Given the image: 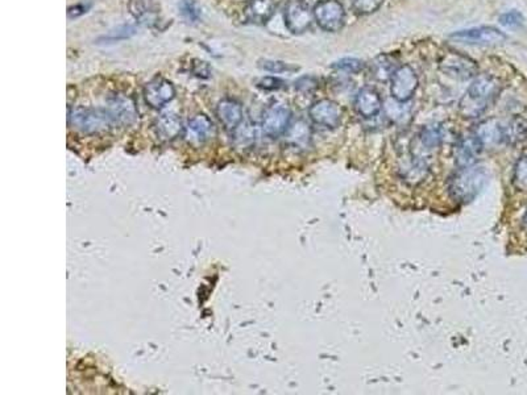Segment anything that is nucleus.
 <instances>
[{"instance_id":"f257e3e1","label":"nucleus","mask_w":527,"mask_h":395,"mask_svg":"<svg viewBox=\"0 0 527 395\" xmlns=\"http://www.w3.org/2000/svg\"><path fill=\"white\" fill-rule=\"evenodd\" d=\"M500 90L501 84L497 78L488 74L477 76L460 101V114L466 119L480 116L493 103Z\"/></svg>"},{"instance_id":"f03ea898","label":"nucleus","mask_w":527,"mask_h":395,"mask_svg":"<svg viewBox=\"0 0 527 395\" xmlns=\"http://www.w3.org/2000/svg\"><path fill=\"white\" fill-rule=\"evenodd\" d=\"M488 182V174L481 166L459 168L448 178V193L453 201L469 203L476 198Z\"/></svg>"},{"instance_id":"7ed1b4c3","label":"nucleus","mask_w":527,"mask_h":395,"mask_svg":"<svg viewBox=\"0 0 527 395\" xmlns=\"http://www.w3.org/2000/svg\"><path fill=\"white\" fill-rule=\"evenodd\" d=\"M69 123L84 134H99L107 131L112 124L106 109H85L78 107L69 112Z\"/></svg>"},{"instance_id":"20e7f679","label":"nucleus","mask_w":527,"mask_h":395,"mask_svg":"<svg viewBox=\"0 0 527 395\" xmlns=\"http://www.w3.org/2000/svg\"><path fill=\"white\" fill-rule=\"evenodd\" d=\"M315 21L327 32H339L346 21V11L338 0H322L315 4Z\"/></svg>"},{"instance_id":"39448f33","label":"nucleus","mask_w":527,"mask_h":395,"mask_svg":"<svg viewBox=\"0 0 527 395\" xmlns=\"http://www.w3.org/2000/svg\"><path fill=\"white\" fill-rule=\"evenodd\" d=\"M391 96L398 103L410 101L417 91L419 84L416 70L408 65H402L397 69L391 76Z\"/></svg>"},{"instance_id":"423d86ee","label":"nucleus","mask_w":527,"mask_h":395,"mask_svg":"<svg viewBox=\"0 0 527 395\" xmlns=\"http://www.w3.org/2000/svg\"><path fill=\"white\" fill-rule=\"evenodd\" d=\"M439 69L444 74L459 81H468L478 74L476 62L460 53H447L443 56L439 62Z\"/></svg>"},{"instance_id":"0eeeda50","label":"nucleus","mask_w":527,"mask_h":395,"mask_svg":"<svg viewBox=\"0 0 527 395\" xmlns=\"http://www.w3.org/2000/svg\"><path fill=\"white\" fill-rule=\"evenodd\" d=\"M448 39L453 42L467 45H497L506 40V34L493 26H478L453 32Z\"/></svg>"},{"instance_id":"6e6552de","label":"nucleus","mask_w":527,"mask_h":395,"mask_svg":"<svg viewBox=\"0 0 527 395\" xmlns=\"http://www.w3.org/2000/svg\"><path fill=\"white\" fill-rule=\"evenodd\" d=\"M314 14L305 0H289L285 9V23L291 34H303L311 26Z\"/></svg>"},{"instance_id":"1a4fd4ad","label":"nucleus","mask_w":527,"mask_h":395,"mask_svg":"<svg viewBox=\"0 0 527 395\" xmlns=\"http://www.w3.org/2000/svg\"><path fill=\"white\" fill-rule=\"evenodd\" d=\"M308 116L316 126H324L327 129H333L341 126V107L336 101L330 99H322L315 101L308 109Z\"/></svg>"},{"instance_id":"9d476101","label":"nucleus","mask_w":527,"mask_h":395,"mask_svg":"<svg viewBox=\"0 0 527 395\" xmlns=\"http://www.w3.org/2000/svg\"><path fill=\"white\" fill-rule=\"evenodd\" d=\"M290 119H291V112L288 107H283V106L269 107L265 111L263 121H261L264 135L271 139H277L283 135L289 129Z\"/></svg>"},{"instance_id":"9b49d317","label":"nucleus","mask_w":527,"mask_h":395,"mask_svg":"<svg viewBox=\"0 0 527 395\" xmlns=\"http://www.w3.org/2000/svg\"><path fill=\"white\" fill-rule=\"evenodd\" d=\"M176 96V89L171 81L165 78H154L144 87L145 103L151 109H160L165 107Z\"/></svg>"},{"instance_id":"f8f14e48","label":"nucleus","mask_w":527,"mask_h":395,"mask_svg":"<svg viewBox=\"0 0 527 395\" xmlns=\"http://www.w3.org/2000/svg\"><path fill=\"white\" fill-rule=\"evenodd\" d=\"M107 112L110 115L114 126H129L137 118V109L135 103L129 98L118 96L114 98L107 106Z\"/></svg>"},{"instance_id":"ddd939ff","label":"nucleus","mask_w":527,"mask_h":395,"mask_svg":"<svg viewBox=\"0 0 527 395\" xmlns=\"http://www.w3.org/2000/svg\"><path fill=\"white\" fill-rule=\"evenodd\" d=\"M483 146L477 140L476 136H464L461 137L455 146V162L459 168H468L476 165Z\"/></svg>"},{"instance_id":"4468645a","label":"nucleus","mask_w":527,"mask_h":395,"mask_svg":"<svg viewBox=\"0 0 527 395\" xmlns=\"http://www.w3.org/2000/svg\"><path fill=\"white\" fill-rule=\"evenodd\" d=\"M216 116L219 119L221 126L227 131H236L240 123L243 121V109L241 104L235 99H221L216 106Z\"/></svg>"},{"instance_id":"2eb2a0df","label":"nucleus","mask_w":527,"mask_h":395,"mask_svg":"<svg viewBox=\"0 0 527 395\" xmlns=\"http://www.w3.org/2000/svg\"><path fill=\"white\" fill-rule=\"evenodd\" d=\"M355 109L357 114L364 119H372L377 116L383 109L381 96L373 89L360 90L355 99Z\"/></svg>"},{"instance_id":"dca6fc26","label":"nucleus","mask_w":527,"mask_h":395,"mask_svg":"<svg viewBox=\"0 0 527 395\" xmlns=\"http://www.w3.org/2000/svg\"><path fill=\"white\" fill-rule=\"evenodd\" d=\"M473 135L484 149L493 148L503 141V126L496 119H488L476 126Z\"/></svg>"},{"instance_id":"f3484780","label":"nucleus","mask_w":527,"mask_h":395,"mask_svg":"<svg viewBox=\"0 0 527 395\" xmlns=\"http://www.w3.org/2000/svg\"><path fill=\"white\" fill-rule=\"evenodd\" d=\"M216 134L215 126L211 119L206 116L204 114L196 115L187 123V135L190 141L204 144L213 139Z\"/></svg>"},{"instance_id":"a211bd4d","label":"nucleus","mask_w":527,"mask_h":395,"mask_svg":"<svg viewBox=\"0 0 527 395\" xmlns=\"http://www.w3.org/2000/svg\"><path fill=\"white\" fill-rule=\"evenodd\" d=\"M428 171L430 166L422 157H413L400 169L401 178L410 186L419 185L421 182H423Z\"/></svg>"},{"instance_id":"6ab92c4d","label":"nucleus","mask_w":527,"mask_h":395,"mask_svg":"<svg viewBox=\"0 0 527 395\" xmlns=\"http://www.w3.org/2000/svg\"><path fill=\"white\" fill-rule=\"evenodd\" d=\"M156 134L164 141L176 140L184 132L181 119L174 114H165L156 121Z\"/></svg>"},{"instance_id":"aec40b11","label":"nucleus","mask_w":527,"mask_h":395,"mask_svg":"<svg viewBox=\"0 0 527 395\" xmlns=\"http://www.w3.org/2000/svg\"><path fill=\"white\" fill-rule=\"evenodd\" d=\"M274 12V1L273 0H252L248 4L247 14L248 20L254 23H266Z\"/></svg>"},{"instance_id":"412c9836","label":"nucleus","mask_w":527,"mask_h":395,"mask_svg":"<svg viewBox=\"0 0 527 395\" xmlns=\"http://www.w3.org/2000/svg\"><path fill=\"white\" fill-rule=\"evenodd\" d=\"M444 139H446V129L439 123L423 126L419 134V141L422 144V146L428 151L441 146Z\"/></svg>"},{"instance_id":"4be33fe9","label":"nucleus","mask_w":527,"mask_h":395,"mask_svg":"<svg viewBox=\"0 0 527 395\" xmlns=\"http://www.w3.org/2000/svg\"><path fill=\"white\" fill-rule=\"evenodd\" d=\"M527 139V120L521 116L511 119L508 126H503V141L517 145Z\"/></svg>"},{"instance_id":"5701e85b","label":"nucleus","mask_w":527,"mask_h":395,"mask_svg":"<svg viewBox=\"0 0 527 395\" xmlns=\"http://www.w3.org/2000/svg\"><path fill=\"white\" fill-rule=\"evenodd\" d=\"M397 69L391 56H378L371 65V71L378 81H386L388 78H391Z\"/></svg>"},{"instance_id":"b1692460","label":"nucleus","mask_w":527,"mask_h":395,"mask_svg":"<svg viewBox=\"0 0 527 395\" xmlns=\"http://www.w3.org/2000/svg\"><path fill=\"white\" fill-rule=\"evenodd\" d=\"M290 143L296 146H303L308 143L310 140V128L306 123L303 121H298L294 126L289 129V136H288Z\"/></svg>"},{"instance_id":"393cba45","label":"nucleus","mask_w":527,"mask_h":395,"mask_svg":"<svg viewBox=\"0 0 527 395\" xmlns=\"http://www.w3.org/2000/svg\"><path fill=\"white\" fill-rule=\"evenodd\" d=\"M513 184L519 191L527 193V156H522L517 161L513 173Z\"/></svg>"},{"instance_id":"a878e982","label":"nucleus","mask_w":527,"mask_h":395,"mask_svg":"<svg viewBox=\"0 0 527 395\" xmlns=\"http://www.w3.org/2000/svg\"><path fill=\"white\" fill-rule=\"evenodd\" d=\"M179 11H181V15L189 23H196L201 17V9L194 0H182L179 3Z\"/></svg>"},{"instance_id":"bb28decb","label":"nucleus","mask_w":527,"mask_h":395,"mask_svg":"<svg viewBox=\"0 0 527 395\" xmlns=\"http://www.w3.org/2000/svg\"><path fill=\"white\" fill-rule=\"evenodd\" d=\"M260 68L266 70V71H271V73H290V71H296L298 70L297 66H293L289 64H285L282 61H272V59H261L260 64H259Z\"/></svg>"},{"instance_id":"cd10ccee","label":"nucleus","mask_w":527,"mask_h":395,"mask_svg":"<svg viewBox=\"0 0 527 395\" xmlns=\"http://www.w3.org/2000/svg\"><path fill=\"white\" fill-rule=\"evenodd\" d=\"M332 68L346 71V73H351V74H356L364 69V62L358 59H343L335 62Z\"/></svg>"},{"instance_id":"c85d7f7f","label":"nucleus","mask_w":527,"mask_h":395,"mask_svg":"<svg viewBox=\"0 0 527 395\" xmlns=\"http://www.w3.org/2000/svg\"><path fill=\"white\" fill-rule=\"evenodd\" d=\"M349 1L352 4V9H355L357 14L366 15L377 11L383 4V0H349Z\"/></svg>"},{"instance_id":"c756f323","label":"nucleus","mask_w":527,"mask_h":395,"mask_svg":"<svg viewBox=\"0 0 527 395\" xmlns=\"http://www.w3.org/2000/svg\"><path fill=\"white\" fill-rule=\"evenodd\" d=\"M500 23L506 28H518L523 24V16L518 11H511L500 16Z\"/></svg>"},{"instance_id":"7c9ffc66","label":"nucleus","mask_w":527,"mask_h":395,"mask_svg":"<svg viewBox=\"0 0 527 395\" xmlns=\"http://www.w3.org/2000/svg\"><path fill=\"white\" fill-rule=\"evenodd\" d=\"M283 84H285V82H283V81H281L278 78H274V76H265V78L259 81L257 86H259L260 89H264V90L274 91V90H280V89H282V87H283Z\"/></svg>"},{"instance_id":"2f4dec72","label":"nucleus","mask_w":527,"mask_h":395,"mask_svg":"<svg viewBox=\"0 0 527 395\" xmlns=\"http://www.w3.org/2000/svg\"><path fill=\"white\" fill-rule=\"evenodd\" d=\"M118 32V36H121V39H127V37H129V36H132V34H135V29L132 28V26H123L121 29H118L116 31ZM120 37H116V36H114V34H111L109 37H107V40H111V41H115V40H119Z\"/></svg>"},{"instance_id":"473e14b6","label":"nucleus","mask_w":527,"mask_h":395,"mask_svg":"<svg viewBox=\"0 0 527 395\" xmlns=\"http://www.w3.org/2000/svg\"><path fill=\"white\" fill-rule=\"evenodd\" d=\"M86 9H87V7H86L85 4H78V6H74V7H70L68 11L69 17L73 19V17L81 16V15L85 14Z\"/></svg>"},{"instance_id":"72a5a7b5","label":"nucleus","mask_w":527,"mask_h":395,"mask_svg":"<svg viewBox=\"0 0 527 395\" xmlns=\"http://www.w3.org/2000/svg\"><path fill=\"white\" fill-rule=\"evenodd\" d=\"M522 227H523V229L527 232V210L526 212H525V215H523V219H522Z\"/></svg>"}]
</instances>
